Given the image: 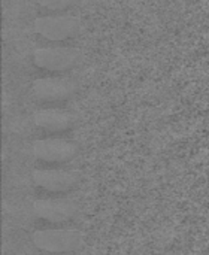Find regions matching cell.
Listing matches in <instances>:
<instances>
[{
    "label": "cell",
    "instance_id": "cell-2",
    "mask_svg": "<svg viewBox=\"0 0 209 255\" xmlns=\"http://www.w3.org/2000/svg\"><path fill=\"white\" fill-rule=\"evenodd\" d=\"M34 30L51 40H64L79 30V18L75 15H45L34 19Z\"/></svg>",
    "mask_w": 209,
    "mask_h": 255
},
{
    "label": "cell",
    "instance_id": "cell-8",
    "mask_svg": "<svg viewBox=\"0 0 209 255\" xmlns=\"http://www.w3.org/2000/svg\"><path fill=\"white\" fill-rule=\"evenodd\" d=\"M76 121L75 114L66 109H42L34 112L33 123L49 131H63L70 128Z\"/></svg>",
    "mask_w": 209,
    "mask_h": 255
},
{
    "label": "cell",
    "instance_id": "cell-4",
    "mask_svg": "<svg viewBox=\"0 0 209 255\" xmlns=\"http://www.w3.org/2000/svg\"><path fill=\"white\" fill-rule=\"evenodd\" d=\"M31 90L39 100L57 102L69 99L76 91V82L66 76H48L36 79Z\"/></svg>",
    "mask_w": 209,
    "mask_h": 255
},
{
    "label": "cell",
    "instance_id": "cell-7",
    "mask_svg": "<svg viewBox=\"0 0 209 255\" xmlns=\"http://www.w3.org/2000/svg\"><path fill=\"white\" fill-rule=\"evenodd\" d=\"M31 176L36 185L54 193L67 191L79 181L78 172L63 169H36Z\"/></svg>",
    "mask_w": 209,
    "mask_h": 255
},
{
    "label": "cell",
    "instance_id": "cell-6",
    "mask_svg": "<svg viewBox=\"0 0 209 255\" xmlns=\"http://www.w3.org/2000/svg\"><path fill=\"white\" fill-rule=\"evenodd\" d=\"M78 206L70 199H39L33 203V212L49 223H64L75 217Z\"/></svg>",
    "mask_w": 209,
    "mask_h": 255
},
{
    "label": "cell",
    "instance_id": "cell-9",
    "mask_svg": "<svg viewBox=\"0 0 209 255\" xmlns=\"http://www.w3.org/2000/svg\"><path fill=\"white\" fill-rule=\"evenodd\" d=\"M40 4L45 6V7H51V9H64L67 6H70L72 1H64V0H60V1H42Z\"/></svg>",
    "mask_w": 209,
    "mask_h": 255
},
{
    "label": "cell",
    "instance_id": "cell-3",
    "mask_svg": "<svg viewBox=\"0 0 209 255\" xmlns=\"http://www.w3.org/2000/svg\"><path fill=\"white\" fill-rule=\"evenodd\" d=\"M79 57L81 51L72 46L37 48L33 52V60L36 66L54 72H61L73 67L78 63Z\"/></svg>",
    "mask_w": 209,
    "mask_h": 255
},
{
    "label": "cell",
    "instance_id": "cell-5",
    "mask_svg": "<svg viewBox=\"0 0 209 255\" xmlns=\"http://www.w3.org/2000/svg\"><path fill=\"white\" fill-rule=\"evenodd\" d=\"M78 152L76 143L60 137L39 139L33 143V154L49 163H64L72 160Z\"/></svg>",
    "mask_w": 209,
    "mask_h": 255
},
{
    "label": "cell",
    "instance_id": "cell-1",
    "mask_svg": "<svg viewBox=\"0 0 209 255\" xmlns=\"http://www.w3.org/2000/svg\"><path fill=\"white\" fill-rule=\"evenodd\" d=\"M33 244L46 253H72L81 248L82 235L72 229L37 230L31 236Z\"/></svg>",
    "mask_w": 209,
    "mask_h": 255
}]
</instances>
